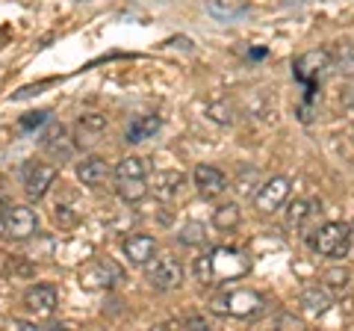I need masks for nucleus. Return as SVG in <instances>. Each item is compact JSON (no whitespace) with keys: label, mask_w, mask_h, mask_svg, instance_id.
Here are the masks:
<instances>
[{"label":"nucleus","mask_w":354,"mask_h":331,"mask_svg":"<svg viewBox=\"0 0 354 331\" xmlns=\"http://www.w3.org/2000/svg\"><path fill=\"white\" fill-rule=\"evenodd\" d=\"M24 305H27V311L30 314H36V316H50L53 311H57V290H53L50 284H36V287H30V290L24 293Z\"/></svg>","instance_id":"f8f14e48"},{"label":"nucleus","mask_w":354,"mask_h":331,"mask_svg":"<svg viewBox=\"0 0 354 331\" xmlns=\"http://www.w3.org/2000/svg\"><path fill=\"white\" fill-rule=\"evenodd\" d=\"M325 284H330V287H346L348 284V269H328L325 272Z\"/></svg>","instance_id":"a878e982"},{"label":"nucleus","mask_w":354,"mask_h":331,"mask_svg":"<svg viewBox=\"0 0 354 331\" xmlns=\"http://www.w3.org/2000/svg\"><path fill=\"white\" fill-rule=\"evenodd\" d=\"M290 190H292V184L290 178H269L266 181L257 195H254V211H260V213H274L278 207H283V202L290 198Z\"/></svg>","instance_id":"6e6552de"},{"label":"nucleus","mask_w":354,"mask_h":331,"mask_svg":"<svg viewBox=\"0 0 354 331\" xmlns=\"http://www.w3.org/2000/svg\"><path fill=\"white\" fill-rule=\"evenodd\" d=\"M36 228H39V216L32 207L15 204V207H6L3 211V231L9 240H27L36 234Z\"/></svg>","instance_id":"423d86ee"},{"label":"nucleus","mask_w":354,"mask_h":331,"mask_svg":"<svg viewBox=\"0 0 354 331\" xmlns=\"http://www.w3.org/2000/svg\"><path fill=\"white\" fill-rule=\"evenodd\" d=\"M183 184H186V175H183V172H177V169H162V172H153L148 190L153 193V198H160V202H174V198L180 195Z\"/></svg>","instance_id":"9d476101"},{"label":"nucleus","mask_w":354,"mask_h":331,"mask_svg":"<svg viewBox=\"0 0 354 331\" xmlns=\"http://www.w3.org/2000/svg\"><path fill=\"white\" fill-rule=\"evenodd\" d=\"M77 178L86 186H104L109 178H113V166H109L104 157H86L80 166H77Z\"/></svg>","instance_id":"4468645a"},{"label":"nucleus","mask_w":354,"mask_h":331,"mask_svg":"<svg viewBox=\"0 0 354 331\" xmlns=\"http://www.w3.org/2000/svg\"><path fill=\"white\" fill-rule=\"evenodd\" d=\"M44 121H48V113H30L27 118H21V127L30 130V127H39V125H44Z\"/></svg>","instance_id":"cd10ccee"},{"label":"nucleus","mask_w":354,"mask_h":331,"mask_svg":"<svg viewBox=\"0 0 354 331\" xmlns=\"http://www.w3.org/2000/svg\"><path fill=\"white\" fill-rule=\"evenodd\" d=\"M274 325H278V328H304L301 319L292 316V314H281L278 319H274Z\"/></svg>","instance_id":"bb28decb"},{"label":"nucleus","mask_w":354,"mask_h":331,"mask_svg":"<svg viewBox=\"0 0 354 331\" xmlns=\"http://www.w3.org/2000/svg\"><path fill=\"white\" fill-rule=\"evenodd\" d=\"M192 275H195L198 287H209V284H213V267H209V251H207V255H198V258H195V263H192Z\"/></svg>","instance_id":"b1692460"},{"label":"nucleus","mask_w":354,"mask_h":331,"mask_svg":"<svg viewBox=\"0 0 354 331\" xmlns=\"http://www.w3.org/2000/svg\"><path fill=\"white\" fill-rule=\"evenodd\" d=\"M310 249L322 258H346L351 251V225L346 222H325L307 237Z\"/></svg>","instance_id":"7ed1b4c3"},{"label":"nucleus","mask_w":354,"mask_h":331,"mask_svg":"<svg viewBox=\"0 0 354 331\" xmlns=\"http://www.w3.org/2000/svg\"><path fill=\"white\" fill-rule=\"evenodd\" d=\"M251 57H254V60H263V57H266V48H254Z\"/></svg>","instance_id":"c756f323"},{"label":"nucleus","mask_w":354,"mask_h":331,"mask_svg":"<svg viewBox=\"0 0 354 331\" xmlns=\"http://www.w3.org/2000/svg\"><path fill=\"white\" fill-rule=\"evenodd\" d=\"M113 175H115L118 181H124V178H145L148 166H145V160H142V157H124V160L115 163Z\"/></svg>","instance_id":"5701e85b"},{"label":"nucleus","mask_w":354,"mask_h":331,"mask_svg":"<svg viewBox=\"0 0 354 331\" xmlns=\"http://www.w3.org/2000/svg\"><path fill=\"white\" fill-rule=\"evenodd\" d=\"M266 296L251 290V287H234V290H225L213 299V311L221 316H234V319H257L260 314H266Z\"/></svg>","instance_id":"f257e3e1"},{"label":"nucleus","mask_w":354,"mask_h":331,"mask_svg":"<svg viewBox=\"0 0 354 331\" xmlns=\"http://www.w3.org/2000/svg\"><path fill=\"white\" fill-rule=\"evenodd\" d=\"M209 267H213V284L234 281L248 272V258L236 249H213L209 251Z\"/></svg>","instance_id":"39448f33"},{"label":"nucleus","mask_w":354,"mask_h":331,"mask_svg":"<svg viewBox=\"0 0 354 331\" xmlns=\"http://www.w3.org/2000/svg\"><path fill=\"white\" fill-rule=\"evenodd\" d=\"M145 278H148V284L153 287V290L171 293V290H177V287L183 284V267H180V260H177L174 255L151 258L145 263Z\"/></svg>","instance_id":"20e7f679"},{"label":"nucleus","mask_w":354,"mask_h":331,"mask_svg":"<svg viewBox=\"0 0 354 331\" xmlns=\"http://www.w3.org/2000/svg\"><path fill=\"white\" fill-rule=\"evenodd\" d=\"M0 211H6V207H3V195H0Z\"/></svg>","instance_id":"7c9ffc66"},{"label":"nucleus","mask_w":354,"mask_h":331,"mask_svg":"<svg viewBox=\"0 0 354 331\" xmlns=\"http://www.w3.org/2000/svg\"><path fill=\"white\" fill-rule=\"evenodd\" d=\"M106 130V116H97V113H88L77 121V134H80V142H95Z\"/></svg>","instance_id":"412c9836"},{"label":"nucleus","mask_w":354,"mask_h":331,"mask_svg":"<svg viewBox=\"0 0 354 331\" xmlns=\"http://www.w3.org/2000/svg\"><path fill=\"white\" fill-rule=\"evenodd\" d=\"M334 69V57L328 51H307L292 62V77L304 86V101H313L319 83Z\"/></svg>","instance_id":"f03ea898"},{"label":"nucleus","mask_w":354,"mask_h":331,"mask_svg":"<svg viewBox=\"0 0 354 331\" xmlns=\"http://www.w3.org/2000/svg\"><path fill=\"white\" fill-rule=\"evenodd\" d=\"M239 222H242V211H239V204H234V202H225V204H218L213 211V225L218 231H234Z\"/></svg>","instance_id":"aec40b11"},{"label":"nucleus","mask_w":354,"mask_h":331,"mask_svg":"<svg viewBox=\"0 0 354 331\" xmlns=\"http://www.w3.org/2000/svg\"><path fill=\"white\" fill-rule=\"evenodd\" d=\"M204 240H207V228L201 222H189L180 231V242H183V246H204Z\"/></svg>","instance_id":"393cba45"},{"label":"nucleus","mask_w":354,"mask_h":331,"mask_svg":"<svg viewBox=\"0 0 354 331\" xmlns=\"http://www.w3.org/2000/svg\"><path fill=\"white\" fill-rule=\"evenodd\" d=\"M330 305H334V299H330V293L325 290L322 284H310V287H304V290H301V307L310 316L328 314Z\"/></svg>","instance_id":"f3484780"},{"label":"nucleus","mask_w":354,"mask_h":331,"mask_svg":"<svg viewBox=\"0 0 354 331\" xmlns=\"http://www.w3.org/2000/svg\"><path fill=\"white\" fill-rule=\"evenodd\" d=\"M186 328H201V331H207L209 323H207L204 316H189V319H186Z\"/></svg>","instance_id":"c85d7f7f"},{"label":"nucleus","mask_w":354,"mask_h":331,"mask_svg":"<svg viewBox=\"0 0 354 331\" xmlns=\"http://www.w3.org/2000/svg\"><path fill=\"white\" fill-rule=\"evenodd\" d=\"M118 195H121V202H124V204L142 202V198L148 195L145 178H124V181H118Z\"/></svg>","instance_id":"4be33fe9"},{"label":"nucleus","mask_w":354,"mask_h":331,"mask_svg":"<svg viewBox=\"0 0 354 331\" xmlns=\"http://www.w3.org/2000/svg\"><path fill=\"white\" fill-rule=\"evenodd\" d=\"M121 249H124V258L133 263V267H145V263L157 255V240L148 237V234H130L124 242H121Z\"/></svg>","instance_id":"ddd939ff"},{"label":"nucleus","mask_w":354,"mask_h":331,"mask_svg":"<svg viewBox=\"0 0 354 331\" xmlns=\"http://www.w3.org/2000/svg\"><path fill=\"white\" fill-rule=\"evenodd\" d=\"M207 12L216 21H236L248 15V0H207Z\"/></svg>","instance_id":"a211bd4d"},{"label":"nucleus","mask_w":354,"mask_h":331,"mask_svg":"<svg viewBox=\"0 0 354 331\" xmlns=\"http://www.w3.org/2000/svg\"><path fill=\"white\" fill-rule=\"evenodd\" d=\"M59 178V169L57 166H50V163H27L24 166V190L27 195L32 198V202H39V198L48 195V190L53 184H57Z\"/></svg>","instance_id":"0eeeda50"},{"label":"nucleus","mask_w":354,"mask_h":331,"mask_svg":"<svg viewBox=\"0 0 354 331\" xmlns=\"http://www.w3.org/2000/svg\"><path fill=\"white\" fill-rule=\"evenodd\" d=\"M160 127H162L160 116H136L124 127V142H130V145H139V142H145V139H153V134H157Z\"/></svg>","instance_id":"dca6fc26"},{"label":"nucleus","mask_w":354,"mask_h":331,"mask_svg":"<svg viewBox=\"0 0 354 331\" xmlns=\"http://www.w3.org/2000/svg\"><path fill=\"white\" fill-rule=\"evenodd\" d=\"M316 202H307V198H295V202L286 207V225L290 228H304L310 219L316 216Z\"/></svg>","instance_id":"6ab92c4d"},{"label":"nucleus","mask_w":354,"mask_h":331,"mask_svg":"<svg viewBox=\"0 0 354 331\" xmlns=\"http://www.w3.org/2000/svg\"><path fill=\"white\" fill-rule=\"evenodd\" d=\"M192 181H195V190L201 198H216L227 190V178H225V172L216 169V166H198L195 175H192Z\"/></svg>","instance_id":"9b49d317"},{"label":"nucleus","mask_w":354,"mask_h":331,"mask_svg":"<svg viewBox=\"0 0 354 331\" xmlns=\"http://www.w3.org/2000/svg\"><path fill=\"white\" fill-rule=\"evenodd\" d=\"M41 145L48 154H53L57 160H68L74 154V142L68 139V130H65L62 125H50L48 130L41 134Z\"/></svg>","instance_id":"2eb2a0df"},{"label":"nucleus","mask_w":354,"mask_h":331,"mask_svg":"<svg viewBox=\"0 0 354 331\" xmlns=\"http://www.w3.org/2000/svg\"><path fill=\"white\" fill-rule=\"evenodd\" d=\"M115 281H121V272L109 260H92L80 272V284L86 290H106V287H113Z\"/></svg>","instance_id":"1a4fd4ad"}]
</instances>
